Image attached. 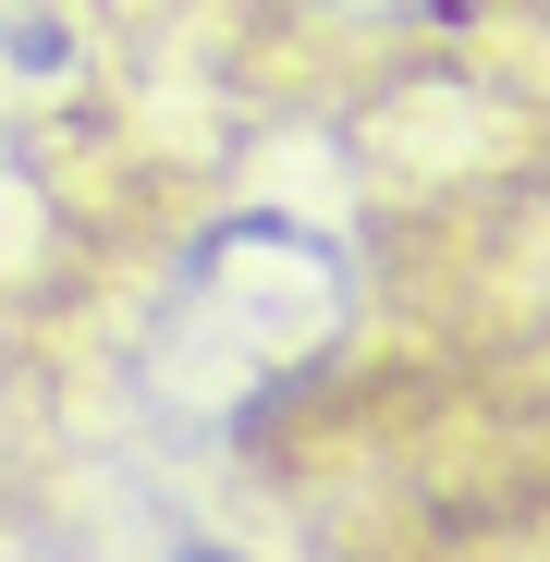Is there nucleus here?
<instances>
[{
    "mask_svg": "<svg viewBox=\"0 0 550 562\" xmlns=\"http://www.w3.org/2000/svg\"><path fill=\"white\" fill-rule=\"evenodd\" d=\"M330 342H343V257L306 221H221L197 257L171 269L147 380L183 416L245 428V416L282 404Z\"/></svg>",
    "mask_w": 550,
    "mask_h": 562,
    "instance_id": "f257e3e1",
    "label": "nucleus"
},
{
    "mask_svg": "<svg viewBox=\"0 0 550 562\" xmlns=\"http://www.w3.org/2000/svg\"><path fill=\"white\" fill-rule=\"evenodd\" d=\"M99 74V13L86 0H0V135H37Z\"/></svg>",
    "mask_w": 550,
    "mask_h": 562,
    "instance_id": "f03ea898",
    "label": "nucleus"
},
{
    "mask_svg": "<svg viewBox=\"0 0 550 562\" xmlns=\"http://www.w3.org/2000/svg\"><path fill=\"white\" fill-rule=\"evenodd\" d=\"M318 13H355V25H428V13H452V0H318Z\"/></svg>",
    "mask_w": 550,
    "mask_h": 562,
    "instance_id": "7ed1b4c3",
    "label": "nucleus"
}]
</instances>
